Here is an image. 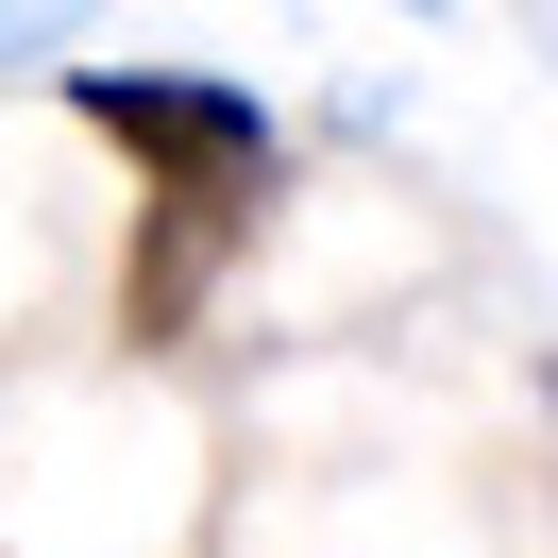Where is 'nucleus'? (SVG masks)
Masks as SVG:
<instances>
[{
  "label": "nucleus",
  "instance_id": "1",
  "mask_svg": "<svg viewBox=\"0 0 558 558\" xmlns=\"http://www.w3.org/2000/svg\"><path fill=\"white\" fill-rule=\"evenodd\" d=\"M69 119L102 153H136L153 186H220V204H254L271 186V119L238 102V85H170V69H69Z\"/></svg>",
  "mask_w": 558,
  "mask_h": 558
},
{
  "label": "nucleus",
  "instance_id": "2",
  "mask_svg": "<svg viewBox=\"0 0 558 558\" xmlns=\"http://www.w3.org/2000/svg\"><path fill=\"white\" fill-rule=\"evenodd\" d=\"M238 238H254V204H220V186H153L136 254H119V339H186V305L238 271Z\"/></svg>",
  "mask_w": 558,
  "mask_h": 558
}]
</instances>
